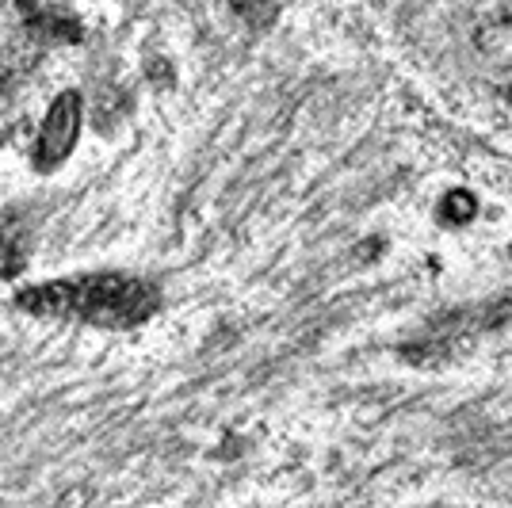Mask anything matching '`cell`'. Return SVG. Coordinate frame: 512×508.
I'll use <instances>...</instances> for the list:
<instances>
[{
  "instance_id": "1",
  "label": "cell",
  "mask_w": 512,
  "mask_h": 508,
  "mask_svg": "<svg viewBox=\"0 0 512 508\" xmlns=\"http://www.w3.org/2000/svg\"><path fill=\"white\" fill-rule=\"evenodd\" d=\"M16 306L27 310L31 318L46 321H81V325H96V329H134L157 314L161 295L146 279L100 272V276L50 279V283L23 287L16 295Z\"/></svg>"
},
{
  "instance_id": "2",
  "label": "cell",
  "mask_w": 512,
  "mask_h": 508,
  "mask_svg": "<svg viewBox=\"0 0 512 508\" xmlns=\"http://www.w3.org/2000/svg\"><path fill=\"white\" fill-rule=\"evenodd\" d=\"M77 134H81V92H58L54 104L46 111L43 127H39V142H35V169L39 172H54L65 157L77 146Z\"/></svg>"
},
{
  "instance_id": "3",
  "label": "cell",
  "mask_w": 512,
  "mask_h": 508,
  "mask_svg": "<svg viewBox=\"0 0 512 508\" xmlns=\"http://www.w3.org/2000/svg\"><path fill=\"white\" fill-rule=\"evenodd\" d=\"M0 272L12 279L23 272V264H27V226H23V218L16 211H8L0 218Z\"/></svg>"
},
{
  "instance_id": "4",
  "label": "cell",
  "mask_w": 512,
  "mask_h": 508,
  "mask_svg": "<svg viewBox=\"0 0 512 508\" xmlns=\"http://www.w3.org/2000/svg\"><path fill=\"white\" fill-rule=\"evenodd\" d=\"M20 12L31 31H39L46 39H58V43H81V23L58 16V12H39L35 0H20Z\"/></svg>"
},
{
  "instance_id": "5",
  "label": "cell",
  "mask_w": 512,
  "mask_h": 508,
  "mask_svg": "<svg viewBox=\"0 0 512 508\" xmlns=\"http://www.w3.org/2000/svg\"><path fill=\"white\" fill-rule=\"evenodd\" d=\"M474 214H478V199L470 191H448L440 199V222L444 226H467V222H474Z\"/></svg>"
}]
</instances>
